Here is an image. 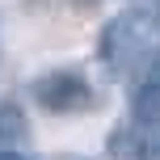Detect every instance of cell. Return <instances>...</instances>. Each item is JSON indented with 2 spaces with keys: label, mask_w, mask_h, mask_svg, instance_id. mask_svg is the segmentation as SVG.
<instances>
[{
  "label": "cell",
  "mask_w": 160,
  "mask_h": 160,
  "mask_svg": "<svg viewBox=\"0 0 160 160\" xmlns=\"http://www.w3.org/2000/svg\"><path fill=\"white\" fill-rule=\"evenodd\" d=\"M0 160H25V156L17 152V148H0Z\"/></svg>",
  "instance_id": "obj_5"
},
{
  "label": "cell",
  "mask_w": 160,
  "mask_h": 160,
  "mask_svg": "<svg viewBox=\"0 0 160 160\" xmlns=\"http://www.w3.org/2000/svg\"><path fill=\"white\" fill-rule=\"evenodd\" d=\"M131 114H135V122L160 127V76L143 80V84L131 93Z\"/></svg>",
  "instance_id": "obj_4"
},
{
  "label": "cell",
  "mask_w": 160,
  "mask_h": 160,
  "mask_svg": "<svg viewBox=\"0 0 160 160\" xmlns=\"http://www.w3.org/2000/svg\"><path fill=\"white\" fill-rule=\"evenodd\" d=\"M34 101L47 114H84L97 105V93L80 72L59 68V72H47V76L34 80Z\"/></svg>",
  "instance_id": "obj_2"
},
{
  "label": "cell",
  "mask_w": 160,
  "mask_h": 160,
  "mask_svg": "<svg viewBox=\"0 0 160 160\" xmlns=\"http://www.w3.org/2000/svg\"><path fill=\"white\" fill-rule=\"evenodd\" d=\"M110 160H160V135L148 122L118 127L110 135Z\"/></svg>",
  "instance_id": "obj_3"
},
{
  "label": "cell",
  "mask_w": 160,
  "mask_h": 160,
  "mask_svg": "<svg viewBox=\"0 0 160 160\" xmlns=\"http://www.w3.org/2000/svg\"><path fill=\"white\" fill-rule=\"evenodd\" d=\"M160 38V13H148V8H127L114 21H105L101 38H97V55L110 72L127 76L135 68L148 63L152 55V42Z\"/></svg>",
  "instance_id": "obj_1"
}]
</instances>
